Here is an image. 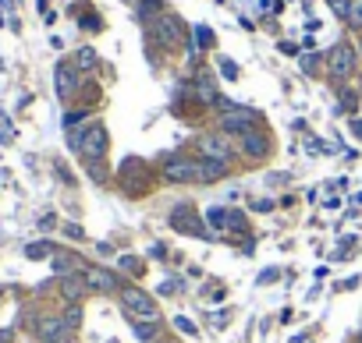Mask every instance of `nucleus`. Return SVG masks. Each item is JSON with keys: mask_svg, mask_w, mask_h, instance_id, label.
Masks as SVG:
<instances>
[{"mask_svg": "<svg viewBox=\"0 0 362 343\" xmlns=\"http://www.w3.org/2000/svg\"><path fill=\"white\" fill-rule=\"evenodd\" d=\"M221 131L224 135H249L252 131V124L260 121V113H256L252 106H238V103H228V99H221Z\"/></svg>", "mask_w": 362, "mask_h": 343, "instance_id": "f257e3e1", "label": "nucleus"}, {"mask_svg": "<svg viewBox=\"0 0 362 343\" xmlns=\"http://www.w3.org/2000/svg\"><path fill=\"white\" fill-rule=\"evenodd\" d=\"M121 305L128 308L132 319H146V322H160V312H157V301H153L146 291L139 287H121Z\"/></svg>", "mask_w": 362, "mask_h": 343, "instance_id": "f03ea898", "label": "nucleus"}, {"mask_svg": "<svg viewBox=\"0 0 362 343\" xmlns=\"http://www.w3.org/2000/svg\"><path fill=\"white\" fill-rule=\"evenodd\" d=\"M164 181L167 184H195L199 181V159H188V156L164 159Z\"/></svg>", "mask_w": 362, "mask_h": 343, "instance_id": "7ed1b4c3", "label": "nucleus"}, {"mask_svg": "<svg viewBox=\"0 0 362 343\" xmlns=\"http://www.w3.org/2000/svg\"><path fill=\"white\" fill-rule=\"evenodd\" d=\"M167 223L174 226V231H181V234H195V238H214V231H210V226H202V219L195 216V209H192V205H185V202L171 209Z\"/></svg>", "mask_w": 362, "mask_h": 343, "instance_id": "20e7f679", "label": "nucleus"}, {"mask_svg": "<svg viewBox=\"0 0 362 343\" xmlns=\"http://www.w3.org/2000/svg\"><path fill=\"white\" fill-rule=\"evenodd\" d=\"M149 36H153V43H157V46H178L181 39H185V25L174 18V15H160L157 22H153L149 25Z\"/></svg>", "mask_w": 362, "mask_h": 343, "instance_id": "39448f33", "label": "nucleus"}, {"mask_svg": "<svg viewBox=\"0 0 362 343\" xmlns=\"http://www.w3.org/2000/svg\"><path fill=\"white\" fill-rule=\"evenodd\" d=\"M36 336H39V343H68L71 340V326L64 322V315L61 319L57 315H43L36 322Z\"/></svg>", "mask_w": 362, "mask_h": 343, "instance_id": "423d86ee", "label": "nucleus"}, {"mask_svg": "<svg viewBox=\"0 0 362 343\" xmlns=\"http://www.w3.org/2000/svg\"><path fill=\"white\" fill-rule=\"evenodd\" d=\"M103 152H107V128L103 124H92L89 131H82V152L78 156H85V159H103Z\"/></svg>", "mask_w": 362, "mask_h": 343, "instance_id": "0eeeda50", "label": "nucleus"}, {"mask_svg": "<svg viewBox=\"0 0 362 343\" xmlns=\"http://www.w3.org/2000/svg\"><path fill=\"white\" fill-rule=\"evenodd\" d=\"M199 152H202V159H221V163H228V159H231V142H228L224 135H202V138H199Z\"/></svg>", "mask_w": 362, "mask_h": 343, "instance_id": "6e6552de", "label": "nucleus"}, {"mask_svg": "<svg viewBox=\"0 0 362 343\" xmlns=\"http://www.w3.org/2000/svg\"><path fill=\"white\" fill-rule=\"evenodd\" d=\"M327 61H330V75H337V78H348V75L355 71V53H351V46H344V43L327 53Z\"/></svg>", "mask_w": 362, "mask_h": 343, "instance_id": "1a4fd4ad", "label": "nucleus"}, {"mask_svg": "<svg viewBox=\"0 0 362 343\" xmlns=\"http://www.w3.org/2000/svg\"><path fill=\"white\" fill-rule=\"evenodd\" d=\"M238 149H242V156H249V159H263V156L270 152V138H267L263 131H249V135L238 138Z\"/></svg>", "mask_w": 362, "mask_h": 343, "instance_id": "9d476101", "label": "nucleus"}, {"mask_svg": "<svg viewBox=\"0 0 362 343\" xmlns=\"http://www.w3.org/2000/svg\"><path fill=\"white\" fill-rule=\"evenodd\" d=\"M85 279H89V291H99V294H114V291H121L118 276L107 272V269H89Z\"/></svg>", "mask_w": 362, "mask_h": 343, "instance_id": "9b49d317", "label": "nucleus"}, {"mask_svg": "<svg viewBox=\"0 0 362 343\" xmlns=\"http://www.w3.org/2000/svg\"><path fill=\"white\" fill-rule=\"evenodd\" d=\"M228 177V163L221 159H199V184H217Z\"/></svg>", "mask_w": 362, "mask_h": 343, "instance_id": "f8f14e48", "label": "nucleus"}, {"mask_svg": "<svg viewBox=\"0 0 362 343\" xmlns=\"http://www.w3.org/2000/svg\"><path fill=\"white\" fill-rule=\"evenodd\" d=\"M61 294H64L71 305H78V301L89 294V279H82V272H75V276H64V279H61Z\"/></svg>", "mask_w": 362, "mask_h": 343, "instance_id": "ddd939ff", "label": "nucleus"}, {"mask_svg": "<svg viewBox=\"0 0 362 343\" xmlns=\"http://www.w3.org/2000/svg\"><path fill=\"white\" fill-rule=\"evenodd\" d=\"M160 15H164V0H139V4H135V18L142 25H153Z\"/></svg>", "mask_w": 362, "mask_h": 343, "instance_id": "4468645a", "label": "nucleus"}, {"mask_svg": "<svg viewBox=\"0 0 362 343\" xmlns=\"http://www.w3.org/2000/svg\"><path fill=\"white\" fill-rule=\"evenodd\" d=\"M195 92H199V99L206 103V106H221V96H217V85H214V78L210 75H199V82H195Z\"/></svg>", "mask_w": 362, "mask_h": 343, "instance_id": "2eb2a0df", "label": "nucleus"}, {"mask_svg": "<svg viewBox=\"0 0 362 343\" xmlns=\"http://www.w3.org/2000/svg\"><path fill=\"white\" fill-rule=\"evenodd\" d=\"M57 92L64 99L75 92V71H71V64H57Z\"/></svg>", "mask_w": 362, "mask_h": 343, "instance_id": "dca6fc26", "label": "nucleus"}, {"mask_svg": "<svg viewBox=\"0 0 362 343\" xmlns=\"http://www.w3.org/2000/svg\"><path fill=\"white\" fill-rule=\"evenodd\" d=\"M224 219H231V212H228L224 205H214L210 212H206V223H210V231H214V234H217V231H224V226H228Z\"/></svg>", "mask_w": 362, "mask_h": 343, "instance_id": "f3484780", "label": "nucleus"}, {"mask_svg": "<svg viewBox=\"0 0 362 343\" xmlns=\"http://www.w3.org/2000/svg\"><path fill=\"white\" fill-rule=\"evenodd\" d=\"M132 329H135V336L142 340V343H153V340H157V322H139V319H132Z\"/></svg>", "mask_w": 362, "mask_h": 343, "instance_id": "a211bd4d", "label": "nucleus"}, {"mask_svg": "<svg viewBox=\"0 0 362 343\" xmlns=\"http://www.w3.org/2000/svg\"><path fill=\"white\" fill-rule=\"evenodd\" d=\"M75 64H78V68H96V53H92L89 46L78 50V53H75Z\"/></svg>", "mask_w": 362, "mask_h": 343, "instance_id": "6ab92c4d", "label": "nucleus"}, {"mask_svg": "<svg viewBox=\"0 0 362 343\" xmlns=\"http://www.w3.org/2000/svg\"><path fill=\"white\" fill-rule=\"evenodd\" d=\"M195 46H214V32L210 29H206V25H195Z\"/></svg>", "mask_w": 362, "mask_h": 343, "instance_id": "aec40b11", "label": "nucleus"}, {"mask_svg": "<svg viewBox=\"0 0 362 343\" xmlns=\"http://www.w3.org/2000/svg\"><path fill=\"white\" fill-rule=\"evenodd\" d=\"M217 64H221V75H224L228 82H235V78H238V64H235V61H228V57H221Z\"/></svg>", "mask_w": 362, "mask_h": 343, "instance_id": "412c9836", "label": "nucleus"}, {"mask_svg": "<svg viewBox=\"0 0 362 343\" xmlns=\"http://www.w3.org/2000/svg\"><path fill=\"white\" fill-rule=\"evenodd\" d=\"M50 251H54V248H50L46 241H39V245H29V248H25V255H29V258H46Z\"/></svg>", "mask_w": 362, "mask_h": 343, "instance_id": "4be33fe9", "label": "nucleus"}, {"mask_svg": "<svg viewBox=\"0 0 362 343\" xmlns=\"http://www.w3.org/2000/svg\"><path fill=\"white\" fill-rule=\"evenodd\" d=\"M355 103H358V96H355L351 89H344V92H341V103H337V110H341V113H348V110H355Z\"/></svg>", "mask_w": 362, "mask_h": 343, "instance_id": "5701e85b", "label": "nucleus"}, {"mask_svg": "<svg viewBox=\"0 0 362 343\" xmlns=\"http://www.w3.org/2000/svg\"><path fill=\"white\" fill-rule=\"evenodd\" d=\"M327 4L337 18H348V11H351V0H327Z\"/></svg>", "mask_w": 362, "mask_h": 343, "instance_id": "b1692460", "label": "nucleus"}, {"mask_svg": "<svg viewBox=\"0 0 362 343\" xmlns=\"http://www.w3.org/2000/svg\"><path fill=\"white\" fill-rule=\"evenodd\" d=\"M64 322H68V326H71V333H75V329H78V322H82V308H78V305H71V308L64 312Z\"/></svg>", "mask_w": 362, "mask_h": 343, "instance_id": "393cba45", "label": "nucleus"}, {"mask_svg": "<svg viewBox=\"0 0 362 343\" xmlns=\"http://www.w3.org/2000/svg\"><path fill=\"white\" fill-rule=\"evenodd\" d=\"M348 22L355 29H362V0H351V11H348Z\"/></svg>", "mask_w": 362, "mask_h": 343, "instance_id": "a878e982", "label": "nucleus"}, {"mask_svg": "<svg viewBox=\"0 0 362 343\" xmlns=\"http://www.w3.org/2000/svg\"><path fill=\"white\" fill-rule=\"evenodd\" d=\"M174 326H178L185 336H195V333H199V329H195V322H192V319H185V315H178V319H174Z\"/></svg>", "mask_w": 362, "mask_h": 343, "instance_id": "bb28decb", "label": "nucleus"}, {"mask_svg": "<svg viewBox=\"0 0 362 343\" xmlns=\"http://www.w3.org/2000/svg\"><path fill=\"white\" fill-rule=\"evenodd\" d=\"M277 272H281V269H263L256 283H263V287H267V283H274V279H277Z\"/></svg>", "mask_w": 362, "mask_h": 343, "instance_id": "cd10ccee", "label": "nucleus"}, {"mask_svg": "<svg viewBox=\"0 0 362 343\" xmlns=\"http://www.w3.org/2000/svg\"><path fill=\"white\" fill-rule=\"evenodd\" d=\"M64 234H68V238H75V241H78V238H82V226H75V223H68V226H64Z\"/></svg>", "mask_w": 362, "mask_h": 343, "instance_id": "c85d7f7f", "label": "nucleus"}, {"mask_svg": "<svg viewBox=\"0 0 362 343\" xmlns=\"http://www.w3.org/2000/svg\"><path fill=\"white\" fill-rule=\"evenodd\" d=\"M121 269H128V272H132V269H139V258H132V255H125V258H121Z\"/></svg>", "mask_w": 362, "mask_h": 343, "instance_id": "c756f323", "label": "nucleus"}, {"mask_svg": "<svg viewBox=\"0 0 362 343\" xmlns=\"http://www.w3.org/2000/svg\"><path fill=\"white\" fill-rule=\"evenodd\" d=\"M316 68V57H302V71H313Z\"/></svg>", "mask_w": 362, "mask_h": 343, "instance_id": "7c9ffc66", "label": "nucleus"}, {"mask_svg": "<svg viewBox=\"0 0 362 343\" xmlns=\"http://www.w3.org/2000/svg\"><path fill=\"white\" fill-rule=\"evenodd\" d=\"M252 209H260V212H267V209H274V202H270V198H263V202H256Z\"/></svg>", "mask_w": 362, "mask_h": 343, "instance_id": "2f4dec72", "label": "nucleus"}, {"mask_svg": "<svg viewBox=\"0 0 362 343\" xmlns=\"http://www.w3.org/2000/svg\"><path fill=\"white\" fill-rule=\"evenodd\" d=\"M351 131H355V135L362 138V117H355V121H351Z\"/></svg>", "mask_w": 362, "mask_h": 343, "instance_id": "473e14b6", "label": "nucleus"}, {"mask_svg": "<svg viewBox=\"0 0 362 343\" xmlns=\"http://www.w3.org/2000/svg\"><path fill=\"white\" fill-rule=\"evenodd\" d=\"M355 205H362V191H355Z\"/></svg>", "mask_w": 362, "mask_h": 343, "instance_id": "72a5a7b5", "label": "nucleus"}]
</instances>
